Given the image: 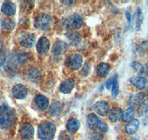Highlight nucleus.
Returning <instances> with one entry per match:
<instances>
[{"label": "nucleus", "mask_w": 148, "mask_h": 140, "mask_svg": "<svg viewBox=\"0 0 148 140\" xmlns=\"http://www.w3.org/2000/svg\"><path fill=\"white\" fill-rule=\"evenodd\" d=\"M16 111L13 108L7 104L0 105V128L8 129L14 125L16 121Z\"/></svg>", "instance_id": "f257e3e1"}, {"label": "nucleus", "mask_w": 148, "mask_h": 140, "mask_svg": "<svg viewBox=\"0 0 148 140\" xmlns=\"http://www.w3.org/2000/svg\"><path fill=\"white\" fill-rule=\"evenodd\" d=\"M56 132V125L50 121H43L38 127V137L40 140H53Z\"/></svg>", "instance_id": "f03ea898"}, {"label": "nucleus", "mask_w": 148, "mask_h": 140, "mask_svg": "<svg viewBox=\"0 0 148 140\" xmlns=\"http://www.w3.org/2000/svg\"><path fill=\"white\" fill-rule=\"evenodd\" d=\"M84 21L82 17L79 14H73L63 19L62 24L65 29L70 30H76L81 28Z\"/></svg>", "instance_id": "7ed1b4c3"}, {"label": "nucleus", "mask_w": 148, "mask_h": 140, "mask_svg": "<svg viewBox=\"0 0 148 140\" xmlns=\"http://www.w3.org/2000/svg\"><path fill=\"white\" fill-rule=\"evenodd\" d=\"M52 24V18L51 16L46 14H42L36 17L34 20V25L37 29L46 30L49 29Z\"/></svg>", "instance_id": "20e7f679"}, {"label": "nucleus", "mask_w": 148, "mask_h": 140, "mask_svg": "<svg viewBox=\"0 0 148 140\" xmlns=\"http://www.w3.org/2000/svg\"><path fill=\"white\" fill-rule=\"evenodd\" d=\"M82 63V57L78 53L71 54L66 60V65L72 70H77L81 68Z\"/></svg>", "instance_id": "39448f33"}, {"label": "nucleus", "mask_w": 148, "mask_h": 140, "mask_svg": "<svg viewBox=\"0 0 148 140\" xmlns=\"http://www.w3.org/2000/svg\"><path fill=\"white\" fill-rule=\"evenodd\" d=\"M36 42V37L32 33H22L18 37V43L25 48H31Z\"/></svg>", "instance_id": "423d86ee"}, {"label": "nucleus", "mask_w": 148, "mask_h": 140, "mask_svg": "<svg viewBox=\"0 0 148 140\" xmlns=\"http://www.w3.org/2000/svg\"><path fill=\"white\" fill-rule=\"evenodd\" d=\"M25 75L26 77L30 80V81L36 83L39 82L41 80V75L40 70L36 67H34V66H29L25 70Z\"/></svg>", "instance_id": "0eeeda50"}, {"label": "nucleus", "mask_w": 148, "mask_h": 140, "mask_svg": "<svg viewBox=\"0 0 148 140\" xmlns=\"http://www.w3.org/2000/svg\"><path fill=\"white\" fill-rule=\"evenodd\" d=\"M93 110L97 114L104 117L109 112L110 107L106 101L99 100V101L96 102V103L93 105Z\"/></svg>", "instance_id": "6e6552de"}, {"label": "nucleus", "mask_w": 148, "mask_h": 140, "mask_svg": "<svg viewBox=\"0 0 148 140\" xmlns=\"http://www.w3.org/2000/svg\"><path fill=\"white\" fill-rule=\"evenodd\" d=\"M27 89L25 86L22 84H16L14 86L12 89V94L14 95V97L18 100H23L27 96Z\"/></svg>", "instance_id": "1a4fd4ad"}, {"label": "nucleus", "mask_w": 148, "mask_h": 140, "mask_svg": "<svg viewBox=\"0 0 148 140\" xmlns=\"http://www.w3.org/2000/svg\"><path fill=\"white\" fill-rule=\"evenodd\" d=\"M34 103L39 110L45 111L48 109L50 103L49 100L45 95L38 94L34 98Z\"/></svg>", "instance_id": "9d476101"}, {"label": "nucleus", "mask_w": 148, "mask_h": 140, "mask_svg": "<svg viewBox=\"0 0 148 140\" xmlns=\"http://www.w3.org/2000/svg\"><path fill=\"white\" fill-rule=\"evenodd\" d=\"M67 48H68V45L66 42L63 41H57L53 45L52 52L53 55L59 56V55H64L67 52Z\"/></svg>", "instance_id": "9b49d317"}, {"label": "nucleus", "mask_w": 148, "mask_h": 140, "mask_svg": "<svg viewBox=\"0 0 148 140\" xmlns=\"http://www.w3.org/2000/svg\"><path fill=\"white\" fill-rule=\"evenodd\" d=\"M50 41L46 37H42L38 41L36 44L37 52L40 55H45L50 50Z\"/></svg>", "instance_id": "f8f14e48"}, {"label": "nucleus", "mask_w": 148, "mask_h": 140, "mask_svg": "<svg viewBox=\"0 0 148 140\" xmlns=\"http://www.w3.org/2000/svg\"><path fill=\"white\" fill-rule=\"evenodd\" d=\"M143 22V14L141 12V8L137 7L135 13L133 14V16H132L131 24H133V28L135 30H138L141 26V24Z\"/></svg>", "instance_id": "ddd939ff"}, {"label": "nucleus", "mask_w": 148, "mask_h": 140, "mask_svg": "<svg viewBox=\"0 0 148 140\" xmlns=\"http://www.w3.org/2000/svg\"><path fill=\"white\" fill-rule=\"evenodd\" d=\"M21 137L25 139H30L34 136V128L32 125L30 124H24L22 125L19 130Z\"/></svg>", "instance_id": "4468645a"}, {"label": "nucleus", "mask_w": 148, "mask_h": 140, "mask_svg": "<svg viewBox=\"0 0 148 140\" xmlns=\"http://www.w3.org/2000/svg\"><path fill=\"white\" fill-rule=\"evenodd\" d=\"M1 11L4 15L12 16L16 12V7L15 4L10 1H5L1 6Z\"/></svg>", "instance_id": "2eb2a0df"}, {"label": "nucleus", "mask_w": 148, "mask_h": 140, "mask_svg": "<svg viewBox=\"0 0 148 140\" xmlns=\"http://www.w3.org/2000/svg\"><path fill=\"white\" fill-rule=\"evenodd\" d=\"M65 36L71 46L78 45L82 41L81 35L76 30H69V32L65 34Z\"/></svg>", "instance_id": "dca6fc26"}, {"label": "nucleus", "mask_w": 148, "mask_h": 140, "mask_svg": "<svg viewBox=\"0 0 148 140\" xmlns=\"http://www.w3.org/2000/svg\"><path fill=\"white\" fill-rule=\"evenodd\" d=\"M28 60V54L25 50H18L14 54V61L16 65L22 66Z\"/></svg>", "instance_id": "f3484780"}, {"label": "nucleus", "mask_w": 148, "mask_h": 140, "mask_svg": "<svg viewBox=\"0 0 148 140\" xmlns=\"http://www.w3.org/2000/svg\"><path fill=\"white\" fill-rule=\"evenodd\" d=\"M144 98H145V94L141 92L134 94L130 97L129 100H128V105L130 106V108L133 109L135 107L138 106L141 102L144 100Z\"/></svg>", "instance_id": "a211bd4d"}, {"label": "nucleus", "mask_w": 148, "mask_h": 140, "mask_svg": "<svg viewBox=\"0 0 148 140\" xmlns=\"http://www.w3.org/2000/svg\"><path fill=\"white\" fill-rule=\"evenodd\" d=\"M63 110V105L59 101L53 102L49 106V113L53 117H58L61 114Z\"/></svg>", "instance_id": "6ab92c4d"}, {"label": "nucleus", "mask_w": 148, "mask_h": 140, "mask_svg": "<svg viewBox=\"0 0 148 140\" xmlns=\"http://www.w3.org/2000/svg\"><path fill=\"white\" fill-rule=\"evenodd\" d=\"M140 122L138 120L133 119L131 121L127 122V124L125 126V132L128 135H133L134 133H136L137 130L139 128Z\"/></svg>", "instance_id": "aec40b11"}, {"label": "nucleus", "mask_w": 148, "mask_h": 140, "mask_svg": "<svg viewBox=\"0 0 148 140\" xmlns=\"http://www.w3.org/2000/svg\"><path fill=\"white\" fill-rule=\"evenodd\" d=\"M130 82L133 86L139 90H142L146 87L147 80L144 77L141 76H135L130 79Z\"/></svg>", "instance_id": "412c9836"}, {"label": "nucleus", "mask_w": 148, "mask_h": 140, "mask_svg": "<svg viewBox=\"0 0 148 140\" xmlns=\"http://www.w3.org/2000/svg\"><path fill=\"white\" fill-rule=\"evenodd\" d=\"M100 121H101V120L95 113H90V114H88V117H87L88 125L89 127V128L92 130H97L98 125L99 124Z\"/></svg>", "instance_id": "4be33fe9"}, {"label": "nucleus", "mask_w": 148, "mask_h": 140, "mask_svg": "<svg viewBox=\"0 0 148 140\" xmlns=\"http://www.w3.org/2000/svg\"><path fill=\"white\" fill-rule=\"evenodd\" d=\"M74 80L72 78H68L62 82L60 84V92L63 94H69L73 89Z\"/></svg>", "instance_id": "5701e85b"}, {"label": "nucleus", "mask_w": 148, "mask_h": 140, "mask_svg": "<svg viewBox=\"0 0 148 140\" xmlns=\"http://www.w3.org/2000/svg\"><path fill=\"white\" fill-rule=\"evenodd\" d=\"M110 66L108 63L102 62L97 66L96 68V74L100 77H106L110 72Z\"/></svg>", "instance_id": "b1692460"}, {"label": "nucleus", "mask_w": 148, "mask_h": 140, "mask_svg": "<svg viewBox=\"0 0 148 140\" xmlns=\"http://www.w3.org/2000/svg\"><path fill=\"white\" fill-rule=\"evenodd\" d=\"M80 128V122L76 118H71L66 124V128L68 133H76Z\"/></svg>", "instance_id": "393cba45"}, {"label": "nucleus", "mask_w": 148, "mask_h": 140, "mask_svg": "<svg viewBox=\"0 0 148 140\" xmlns=\"http://www.w3.org/2000/svg\"><path fill=\"white\" fill-rule=\"evenodd\" d=\"M121 114H122V111L120 108L116 107L111 109L110 111L108 113V118L109 120L112 122H118L120 118H121Z\"/></svg>", "instance_id": "a878e982"}, {"label": "nucleus", "mask_w": 148, "mask_h": 140, "mask_svg": "<svg viewBox=\"0 0 148 140\" xmlns=\"http://www.w3.org/2000/svg\"><path fill=\"white\" fill-rule=\"evenodd\" d=\"M1 26L3 30L6 31H12L15 28L16 23L14 19L10 18H5L1 22Z\"/></svg>", "instance_id": "bb28decb"}, {"label": "nucleus", "mask_w": 148, "mask_h": 140, "mask_svg": "<svg viewBox=\"0 0 148 140\" xmlns=\"http://www.w3.org/2000/svg\"><path fill=\"white\" fill-rule=\"evenodd\" d=\"M135 114H136V112H135L134 109L133 108H128L126 110L124 111L121 114V120L123 122H129L130 121L133 120Z\"/></svg>", "instance_id": "cd10ccee"}, {"label": "nucleus", "mask_w": 148, "mask_h": 140, "mask_svg": "<svg viewBox=\"0 0 148 140\" xmlns=\"http://www.w3.org/2000/svg\"><path fill=\"white\" fill-rule=\"evenodd\" d=\"M138 114L139 116H145L148 113V98L145 99L141 102V104L138 106Z\"/></svg>", "instance_id": "c85d7f7f"}, {"label": "nucleus", "mask_w": 148, "mask_h": 140, "mask_svg": "<svg viewBox=\"0 0 148 140\" xmlns=\"http://www.w3.org/2000/svg\"><path fill=\"white\" fill-rule=\"evenodd\" d=\"M119 93V85L118 80L116 77H113V85L111 88V94L113 98H116L118 96Z\"/></svg>", "instance_id": "c756f323"}, {"label": "nucleus", "mask_w": 148, "mask_h": 140, "mask_svg": "<svg viewBox=\"0 0 148 140\" xmlns=\"http://www.w3.org/2000/svg\"><path fill=\"white\" fill-rule=\"evenodd\" d=\"M130 67H131L135 72L138 74V75H141V74L145 72V68H144L143 65L138 61H133L132 63H130Z\"/></svg>", "instance_id": "7c9ffc66"}, {"label": "nucleus", "mask_w": 148, "mask_h": 140, "mask_svg": "<svg viewBox=\"0 0 148 140\" xmlns=\"http://www.w3.org/2000/svg\"><path fill=\"white\" fill-rule=\"evenodd\" d=\"M58 140H73V137L68 132L62 131L59 134Z\"/></svg>", "instance_id": "2f4dec72"}, {"label": "nucleus", "mask_w": 148, "mask_h": 140, "mask_svg": "<svg viewBox=\"0 0 148 140\" xmlns=\"http://www.w3.org/2000/svg\"><path fill=\"white\" fill-rule=\"evenodd\" d=\"M97 130H99L100 132H102V133H105V132H107L108 130V125H107V123H105V122L101 120L99 122V125H98Z\"/></svg>", "instance_id": "473e14b6"}, {"label": "nucleus", "mask_w": 148, "mask_h": 140, "mask_svg": "<svg viewBox=\"0 0 148 140\" xmlns=\"http://www.w3.org/2000/svg\"><path fill=\"white\" fill-rule=\"evenodd\" d=\"M90 69L91 67L89 63H85L83 67V69H82V72H80V74L83 76H88V74L90 72Z\"/></svg>", "instance_id": "72a5a7b5"}, {"label": "nucleus", "mask_w": 148, "mask_h": 140, "mask_svg": "<svg viewBox=\"0 0 148 140\" xmlns=\"http://www.w3.org/2000/svg\"><path fill=\"white\" fill-rule=\"evenodd\" d=\"M7 60V55L5 52L0 50V67H2L6 62Z\"/></svg>", "instance_id": "f704fd0d"}, {"label": "nucleus", "mask_w": 148, "mask_h": 140, "mask_svg": "<svg viewBox=\"0 0 148 140\" xmlns=\"http://www.w3.org/2000/svg\"><path fill=\"white\" fill-rule=\"evenodd\" d=\"M113 77H110V78L108 79V80H106V82L104 83V86L106 87V88L108 90H110L111 88H112V85H113Z\"/></svg>", "instance_id": "c9c22d12"}, {"label": "nucleus", "mask_w": 148, "mask_h": 140, "mask_svg": "<svg viewBox=\"0 0 148 140\" xmlns=\"http://www.w3.org/2000/svg\"><path fill=\"white\" fill-rule=\"evenodd\" d=\"M91 138H92V140H102L103 135L101 133L96 132V133H92V135L91 136Z\"/></svg>", "instance_id": "e433bc0d"}, {"label": "nucleus", "mask_w": 148, "mask_h": 140, "mask_svg": "<svg viewBox=\"0 0 148 140\" xmlns=\"http://www.w3.org/2000/svg\"><path fill=\"white\" fill-rule=\"evenodd\" d=\"M125 15H126L127 18L128 23H129V24L130 25V24H131V21H132V16H131V14L130 13V11H128V10H127L126 13H125Z\"/></svg>", "instance_id": "4c0bfd02"}, {"label": "nucleus", "mask_w": 148, "mask_h": 140, "mask_svg": "<svg viewBox=\"0 0 148 140\" xmlns=\"http://www.w3.org/2000/svg\"><path fill=\"white\" fill-rule=\"evenodd\" d=\"M62 2L65 5H72L74 3L73 1H62Z\"/></svg>", "instance_id": "58836bf2"}, {"label": "nucleus", "mask_w": 148, "mask_h": 140, "mask_svg": "<svg viewBox=\"0 0 148 140\" xmlns=\"http://www.w3.org/2000/svg\"><path fill=\"white\" fill-rule=\"evenodd\" d=\"M133 140H138V139H137V138H133Z\"/></svg>", "instance_id": "ea45409f"}, {"label": "nucleus", "mask_w": 148, "mask_h": 140, "mask_svg": "<svg viewBox=\"0 0 148 140\" xmlns=\"http://www.w3.org/2000/svg\"><path fill=\"white\" fill-rule=\"evenodd\" d=\"M147 94H148V90H147Z\"/></svg>", "instance_id": "a19ab883"}]
</instances>
